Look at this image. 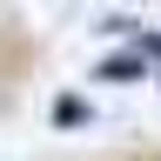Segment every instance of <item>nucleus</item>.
Returning <instances> with one entry per match:
<instances>
[{
    "label": "nucleus",
    "instance_id": "nucleus-2",
    "mask_svg": "<svg viewBox=\"0 0 161 161\" xmlns=\"http://www.w3.org/2000/svg\"><path fill=\"white\" fill-rule=\"evenodd\" d=\"M80 114H87V101H80V94H60V101H54V121H60V128H74Z\"/></svg>",
    "mask_w": 161,
    "mask_h": 161
},
{
    "label": "nucleus",
    "instance_id": "nucleus-1",
    "mask_svg": "<svg viewBox=\"0 0 161 161\" xmlns=\"http://www.w3.org/2000/svg\"><path fill=\"white\" fill-rule=\"evenodd\" d=\"M94 80H108V87H128V80H148V60H141L134 47H121V54H108L94 67Z\"/></svg>",
    "mask_w": 161,
    "mask_h": 161
},
{
    "label": "nucleus",
    "instance_id": "nucleus-3",
    "mask_svg": "<svg viewBox=\"0 0 161 161\" xmlns=\"http://www.w3.org/2000/svg\"><path fill=\"white\" fill-rule=\"evenodd\" d=\"M134 54L154 60V80H161V34H134Z\"/></svg>",
    "mask_w": 161,
    "mask_h": 161
}]
</instances>
